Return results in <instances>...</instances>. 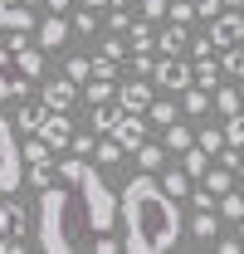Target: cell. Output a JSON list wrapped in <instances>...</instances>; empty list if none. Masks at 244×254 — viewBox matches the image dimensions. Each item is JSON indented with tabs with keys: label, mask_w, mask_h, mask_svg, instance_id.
I'll list each match as a JSON object with an SVG mask.
<instances>
[{
	"label": "cell",
	"mask_w": 244,
	"mask_h": 254,
	"mask_svg": "<svg viewBox=\"0 0 244 254\" xmlns=\"http://www.w3.org/2000/svg\"><path fill=\"white\" fill-rule=\"evenodd\" d=\"M103 54L108 59H122V39H103Z\"/></svg>",
	"instance_id": "cell-47"
},
{
	"label": "cell",
	"mask_w": 244,
	"mask_h": 254,
	"mask_svg": "<svg viewBox=\"0 0 244 254\" xmlns=\"http://www.w3.org/2000/svg\"><path fill=\"white\" fill-rule=\"evenodd\" d=\"M93 235V215H88V200L73 181H49L39 190V205H34V240L39 250L49 254H73L83 250Z\"/></svg>",
	"instance_id": "cell-2"
},
{
	"label": "cell",
	"mask_w": 244,
	"mask_h": 254,
	"mask_svg": "<svg viewBox=\"0 0 244 254\" xmlns=\"http://www.w3.org/2000/svg\"><path fill=\"white\" fill-rule=\"evenodd\" d=\"M83 5H93V10H103V5H113V0H83Z\"/></svg>",
	"instance_id": "cell-51"
},
{
	"label": "cell",
	"mask_w": 244,
	"mask_h": 254,
	"mask_svg": "<svg viewBox=\"0 0 244 254\" xmlns=\"http://www.w3.org/2000/svg\"><path fill=\"white\" fill-rule=\"evenodd\" d=\"M108 25H113V30H132V15H127V5H113V15H108Z\"/></svg>",
	"instance_id": "cell-41"
},
{
	"label": "cell",
	"mask_w": 244,
	"mask_h": 254,
	"mask_svg": "<svg viewBox=\"0 0 244 254\" xmlns=\"http://www.w3.org/2000/svg\"><path fill=\"white\" fill-rule=\"evenodd\" d=\"M20 181H25V152L15 142V127L0 118V190L10 195V190H20Z\"/></svg>",
	"instance_id": "cell-3"
},
{
	"label": "cell",
	"mask_w": 244,
	"mask_h": 254,
	"mask_svg": "<svg viewBox=\"0 0 244 254\" xmlns=\"http://www.w3.org/2000/svg\"><path fill=\"white\" fill-rule=\"evenodd\" d=\"M181 108L190 113V118L210 113V88H200V83H190V88H181Z\"/></svg>",
	"instance_id": "cell-17"
},
{
	"label": "cell",
	"mask_w": 244,
	"mask_h": 254,
	"mask_svg": "<svg viewBox=\"0 0 244 254\" xmlns=\"http://www.w3.org/2000/svg\"><path fill=\"white\" fill-rule=\"evenodd\" d=\"M161 186L171 190V195H176V200H185V195H190V171H161Z\"/></svg>",
	"instance_id": "cell-21"
},
{
	"label": "cell",
	"mask_w": 244,
	"mask_h": 254,
	"mask_svg": "<svg viewBox=\"0 0 244 254\" xmlns=\"http://www.w3.org/2000/svg\"><path fill=\"white\" fill-rule=\"evenodd\" d=\"M54 176H59V171H54V166H49V161H39V166H30V181H34V186H39V190L49 186V181H54Z\"/></svg>",
	"instance_id": "cell-36"
},
{
	"label": "cell",
	"mask_w": 244,
	"mask_h": 254,
	"mask_svg": "<svg viewBox=\"0 0 244 254\" xmlns=\"http://www.w3.org/2000/svg\"><path fill=\"white\" fill-rule=\"evenodd\" d=\"M215 108L225 113V118H235L244 108V98H240V88H215Z\"/></svg>",
	"instance_id": "cell-23"
},
{
	"label": "cell",
	"mask_w": 244,
	"mask_h": 254,
	"mask_svg": "<svg viewBox=\"0 0 244 254\" xmlns=\"http://www.w3.org/2000/svg\"><path fill=\"white\" fill-rule=\"evenodd\" d=\"M73 152H78V157H93V152H98L93 132H73Z\"/></svg>",
	"instance_id": "cell-39"
},
{
	"label": "cell",
	"mask_w": 244,
	"mask_h": 254,
	"mask_svg": "<svg viewBox=\"0 0 244 254\" xmlns=\"http://www.w3.org/2000/svg\"><path fill=\"white\" fill-rule=\"evenodd\" d=\"M235 176H240V181H244V157H240V166H235Z\"/></svg>",
	"instance_id": "cell-52"
},
{
	"label": "cell",
	"mask_w": 244,
	"mask_h": 254,
	"mask_svg": "<svg viewBox=\"0 0 244 254\" xmlns=\"http://www.w3.org/2000/svg\"><path fill=\"white\" fill-rule=\"evenodd\" d=\"M44 5H49V10H68L73 0H44Z\"/></svg>",
	"instance_id": "cell-50"
},
{
	"label": "cell",
	"mask_w": 244,
	"mask_h": 254,
	"mask_svg": "<svg viewBox=\"0 0 244 254\" xmlns=\"http://www.w3.org/2000/svg\"><path fill=\"white\" fill-rule=\"evenodd\" d=\"M10 59H15V49H10V44H0V68H10Z\"/></svg>",
	"instance_id": "cell-49"
},
{
	"label": "cell",
	"mask_w": 244,
	"mask_h": 254,
	"mask_svg": "<svg viewBox=\"0 0 244 254\" xmlns=\"http://www.w3.org/2000/svg\"><path fill=\"white\" fill-rule=\"evenodd\" d=\"M220 68L235 73V78H244V49H240V44H230V49L220 54Z\"/></svg>",
	"instance_id": "cell-27"
},
{
	"label": "cell",
	"mask_w": 244,
	"mask_h": 254,
	"mask_svg": "<svg viewBox=\"0 0 244 254\" xmlns=\"http://www.w3.org/2000/svg\"><path fill=\"white\" fill-rule=\"evenodd\" d=\"M210 49H215V39H190V54H200V59H205Z\"/></svg>",
	"instance_id": "cell-46"
},
{
	"label": "cell",
	"mask_w": 244,
	"mask_h": 254,
	"mask_svg": "<svg viewBox=\"0 0 244 254\" xmlns=\"http://www.w3.org/2000/svg\"><path fill=\"white\" fill-rule=\"evenodd\" d=\"M108 137H118V142H122V152H137V147L147 142V123H142L137 113H122V118H118V127H113Z\"/></svg>",
	"instance_id": "cell-8"
},
{
	"label": "cell",
	"mask_w": 244,
	"mask_h": 254,
	"mask_svg": "<svg viewBox=\"0 0 244 254\" xmlns=\"http://www.w3.org/2000/svg\"><path fill=\"white\" fill-rule=\"evenodd\" d=\"M147 118H152L156 127L176 123V103H171V98H152V108H147Z\"/></svg>",
	"instance_id": "cell-24"
},
{
	"label": "cell",
	"mask_w": 244,
	"mask_h": 254,
	"mask_svg": "<svg viewBox=\"0 0 244 254\" xmlns=\"http://www.w3.org/2000/svg\"><path fill=\"white\" fill-rule=\"evenodd\" d=\"M137 166H142V171H156V166H161V147H147V142H142V147H137Z\"/></svg>",
	"instance_id": "cell-34"
},
{
	"label": "cell",
	"mask_w": 244,
	"mask_h": 254,
	"mask_svg": "<svg viewBox=\"0 0 244 254\" xmlns=\"http://www.w3.org/2000/svg\"><path fill=\"white\" fill-rule=\"evenodd\" d=\"M122 113H127V108H122L118 98H108V103H93V132H113Z\"/></svg>",
	"instance_id": "cell-13"
},
{
	"label": "cell",
	"mask_w": 244,
	"mask_h": 254,
	"mask_svg": "<svg viewBox=\"0 0 244 254\" xmlns=\"http://www.w3.org/2000/svg\"><path fill=\"white\" fill-rule=\"evenodd\" d=\"M210 39H215V49L240 44V39H244V15H215V20H210Z\"/></svg>",
	"instance_id": "cell-9"
},
{
	"label": "cell",
	"mask_w": 244,
	"mask_h": 254,
	"mask_svg": "<svg viewBox=\"0 0 244 254\" xmlns=\"http://www.w3.org/2000/svg\"><path fill=\"white\" fill-rule=\"evenodd\" d=\"M181 166L190 171V176H205V171H210V152L195 142V147H185V152H181Z\"/></svg>",
	"instance_id": "cell-19"
},
{
	"label": "cell",
	"mask_w": 244,
	"mask_h": 254,
	"mask_svg": "<svg viewBox=\"0 0 244 254\" xmlns=\"http://www.w3.org/2000/svg\"><path fill=\"white\" fill-rule=\"evenodd\" d=\"M142 15H152V20H161V15H166V0H142Z\"/></svg>",
	"instance_id": "cell-43"
},
{
	"label": "cell",
	"mask_w": 244,
	"mask_h": 254,
	"mask_svg": "<svg viewBox=\"0 0 244 254\" xmlns=\"http://www.w3.org/2000/svg\"><path fill=\"white\" fill-rule=\"evenodd\" d=\"M83 93H88V103H108V98H118V83L113 78H88Z\"/></svg>",
	"instance_id": "cell-26"
},
{
	"label": "cell",
	"mask_w": 244,
	"mask_h": 254,
	"mask_svg": "<svg viewBox=\"0 0 244 254\" xmlns=\"http://www.w3.org/2000/svg\"><path fill=\"white\" fill-rule=\"evenodd\" d=\"M225 142H230V147H240V152H244V108L235 113V118H225Z\"/></svg>",
	"instance_id": "cell-28"
},
{
	"label": "cell",
	"mask_w": 244,
	"mask_h": 254,
	"mask_svg": "<svg viewBox=\"0 0 244 254\" xmlns=\"http://www.w3.org/2000/svg\"><path fill=\"white\" fill-rule=\"evenodd\" d=\"M195 83H200V88H210V93H215V83H220V59H210V54H205V59L195 64Z\"/></svg>",
	"instance_id": "cell-22"
},
{
	"label": "cell",
	"mask_w": 244,
	"mask_h": 254,
	"mask_svg": "<svg viewBox=\"0 0 244 254\" xmlns=\"http://www.w3.org/2000/svg\"><path fill=\"white\" fill-rule=\"evenodd\" d=\"M39 137L54 147V152H63V147H73V123H68V113H54L49 108V118L39 123Z\"/></svg>",
	"instance_id": "cell-5"
},
{
	"label": "cell",
	"mask_w": 244,
	"mask_h": 254,
	"mask_svg": "<svg viewBox=\"0 0 244 254\" xmlns=\"http://www.w3.org/2000/svg\"><path fill=\"white\" fill-rule=\"evenodd\" d=\"M166 15H171L176 25H190V20H195L200 10H195V0H171V5H166Z\"/></svg>",
	"instance_id": "cell-29"
},
{
	"label": "cell",
	"mask_w": 244,
	"mask_h": 254,
	"mask_svg": "<svg viewBox=\"0 0 244 254\" xmlns=\"http://www.w3.org/2000/svg\"><path fill=\"white\" fill-rule=\"evenodd\" d=\"M15 68H20L25 78H39V73H44V49H39V44H25V49H15Z\"/></svg>",
	"instance_id": "cell-14"
},
{
	"label": "cell",
	"mask_w": 244,
	"mask_h": 254,
	"mask_svg": "<svg viewBox=\"0 0 244 254\" xmlns=\"http://www.w3.org/2000/svg\"><path fill=\"white\" fill-rule=\"evenodd\" d=\"M220 215L240 225V215H244V200H240V195H230V190H225V200H220Z\"/></svg>",
	"instance_id": "cell-35"
},
{
	"label": "cell",
	"mask_w": 244,
	"mask_h": 254,
	"mask_svg": "<svg viewBox=\"0 0 244 254\" xmlns=\"http://www.w3.org/2000/svg\"><path fill=\"white\" fill-rule=\"evenodd\" d=\"M132 68L137 73H152V54H132Z\"/></svg>",
	"instance_id": "cell-48"
},
{
	"label": "cell",
	"mask_w": 244,
	"mask_h": 254,
	"mask_svg": "<svg viewBox=\"0 0 244 254\" xmlns=\"http://www.w3.org/2000/svg\"><path fill=\"white\" fill-rule=\"evenodd\" d=\"M63 73H68L73 83H88V78H93V59H83V54H73V59H68V68H63Z\"/></svg>",
	"instance_id": "cell-30"
},
{
	"label": "cell",
	"mask_w": 244,
	"mask_h": 254,
	"mask_svg": "<svg viewBox=\"0 0 244 254\" xmlns=\"http://www.w3.org/2000/svg\"><path fill=\"white\" fill-rule=\"evenodd\" d=\"M161 142H166V152H185V147H195L190 127H181V123H166V132H161Z\"/></svg>",
	"instance_id": "cell-18"
},
{
	"label": "cell",
	"mask_w": 244,
	"mask_h": 254,
	"mask_svg": "<svg viewBox=\"0 0 244 254\" xmlns=\"http://www.w3.org/2000/svg\"><path fill=\"white\" fill-rule=\"evenodd\" d=\"M15 5H34V0H15Z\"/></svg>",
	"instance_id": "cell-55"
},
{
	"label": "cell",
	"mask_w": 244,
	"mask_h": 254,
	"mask_svg": "<svg viewBox=\"0 0 244 254\" xmlns=\"http://www.w3.org/2000/svg\"><path fill=\"white\" fill-rule=\"evenodd\" d=\"M34 5H15V0H0V34H30L34 30Z\"/></svg>",
	"instance_id": "cell-7"
},
{
	"label": "cell",
	"mask_w": 244,
	"mask_h": 254,
	"mask_svg": "<svg viewBox=\"0 0 244 254\" xmlns=\"http://www.w3.org/2000/svg\"><path fill=\"white\" fill-rule=\"evenodd\" d=\"M220 5H225V0H195V10H200L205 20H210V15H220Z\"/></svg>",
	"instance_id": "cell-44"
},
{
	"label": "cell",
	"mask_w": 244,
	"mask_h": 254,
	"mask_svg": "<svg viewBox=\"0 0 244 254\" xmlns=\"http://www.w3.org/2000/svg\"><path fill=\"white\" fill-rule=\"evenodd\" d=\"M240 98H244V83H240Z\"/></svg>",
	"instance_id": "cell-56"
},
{
	"label": "cell",
	"mask_w": 244,
	"mask_h": 254,
	"mask_svg": "<svg viewBox=\"0 0 244 254\" xmlns=\"http://www.w3.org/2000/svg\"><path fill=\"white\" fill-rule=\"evenodd\" d=\"M240 240H244V215H240Z\"/></svg>",
	"instance_id": "cell-54"
},
{
	"label": "cell",
	"mask_w": 244,
	"mask_h": 254,
	"mask_svg": "<svg viewBox=\"0 0 244 254\" xmlns=\"http://www.w3.org/2000/svg\"><path fill=\"white\" fill-rule=\"evenodd\" d=\"M118 220H122V250H132V254H166L185 235L181 200L147 171L132 176L127 190L118 195Z\"/></svg>",
	"instance_id": "cell-1"
},
{
	"label": "cell",
	"mask_w": 244,
	"mask_h": 254,
	"mask_svg": "<svg viewBox=\"0 0 244 254\" xmlns=\"http://www.w3.org/2000/svg\"><path fill=\"white\" fill-rule=\"evenodd\" d=\"M68 30H73V25H68L59 10H54L49 20H39V49H59L63 39H68Z\"/></svg>",
	"instance_id": "cell-12"
},
{
	"label": "cell",
	"mask_w": 244,
	"mask_h": 254,
	"mask_svg": "<svg viewBox=\"0 0 244 254\" xmlns=\"http://www.w3.org/2000/svg\"><path fill=\"white\" fill-rule=\"evenodd\" d=\"M215 250H220V254H240V250H244V240H240V235H230V240H215Z\"/></svg>",
	"instance_id": "cell-42"
},
{
	"label": "cell",
	"mask_w": 244,
	"mask_h": 254,
	"mask_svg": "<svg viewBox=\"0 0 244 254\" xmlns=\"http://www.w3.org/2000/svg\"><path fill=\"white\" fill-rule=\"evenodd\" d=\"M132 49H137V54H152V49H156V34L147 30V25H132Z\"/></svg>",
	"instance_id": "cell-31"
},
{
	"label": "cell",
	"mask_w": 244,
	"mask_h": 254,
	"mask_svg": "<svg viewBox=\"0 0 244 254\" xmlns=\"http://www.w3.org/2000/svg\"><path fill=\"white\" fill-rule=\"evenodd\" d=\"M185 44H190V39H185V25H176V20L156 34V49H161V54H181Z\"/></svg>",
	"instance_id": "cell-16"
},
{
	"label": "cell",
	"mask_w": 244,
	"mask_h": 254,
	"mask_svg": "<svg viewBox=\"0 0 244 254\" xmlns=\"http://www.w3.org/2000/svg\"><path fill=\"white\" fill-rule=\"evenodd\" d=\"M44 103H49V108H54V113H68V103H73V98H78V83H73V78H68V73H63V78H54V83H44Z\"/></svg>",
	"instance_id": "cell-11"
},
{
	"label": "cell",
	"mask_w": 244,
	"mask_h": 254,
	"mask_svg": "<svg viewBox=\"0 0 244 254\" xmlns=\"http://www.w3.org/2000/svg\"><path fill=\"white\" fill-rule=\"evenodd\" d=\"M93 157L103 161V166H113V161H122V142H118V137H108V142H98V152H93Z\"/></svg>",
	"instance_id": "cell-32"
},
{
	"label": "cell",
	"mask_w": 244,
	"mask_h": 254,
	"mask_svg": "<svg viewBox=\"0 0 244 254\" xmlns=\"http://www.w3.org/2000/svg\"><path fill=\"white\" fill-rule=\"evenodd\" d=\"M200 181L210 186V195H225V190H230V166H225V171H205Z\"/></svg>",
	"instance_id": "cell-33"
},
{
	"label": "cell",
	"mask_w": 244,
	"mask_h": 254,
	"mask_svg": "<svg viewBox=\"0 0 244 254\" xmlns=\"http://www.w3.org/2000/svg\"><path fill=\"white\" fill-rule=\"evenodd\" d=\"M0 235H10V240H25L30 235V210L20 200H5L0 205Z\"/></svg>",
	"instance_id": "cell-10"
},
{
	"label": "cell",
	"mask_w": 244,
	"mask_h": 254,
	"mask_svg": "<svg viewBox=\"0 0 244 254\" xmlns=\"http://www.w3.org/2000/svg\"><path fill=\"white\" fill-rule=\"evenodd\" d=\"M225 5H230V10H240V5H244V0H225Z\"/></svg>",
	"instance_id": "cell-53"
},
{
	"label": "cell",
	"mask_w": 244,
	"mask_h": 254,
	"mask_svg": "<svg viewBox=\"0 0 244 254\" xmlns=\"http://www.w3.org/2000/svg\"><path fill=\"white\" fill-rule=\"evenodd\" d=\"M152 98H156V83H142V78H137V83H132V78L118 83V103L127 108V113H147Z\"/></svg>",
	"instance_id": "cell-6"
},
{
	"label": "cell",
	"mask_w": 244,
	"mask_h": 254,
	"mask_svg": "<svg viewBox=\"0 0 244 254\" xmlns=\"http://www.w3.org/2000/svg\"><path fill=\"white\" fill-rule=\"evenodd\" d=\"M152 83H156V93H181V88L195 83V68H190L181 54H166V59L152 64Z\"/></svg>",
	"instance_id": "cell-4"
},
{
	"label": "cell",
	"mask_w": 244,
	"mask_h": 254,
	"mask_svg": "<svg viewBox=\"0 0 244 254\" xmlns=\"http://www.w3.org/2000/svg\"><path fill=\"white\" fill-rule=\"evenodd\" d=\"M49 118V103L39 98V103H30V98H20V132H39V123Z\"/></svg>",
	"instance_id": "cell-15"
},
{
	"label": "cell",
	"mask_w": 244,
	"mask_h": 254,
	"mask_svg": "<svg viewBox=\"0 0 244 254\" xmlns=\"http://www.w3.org/2000/svg\"><path fill=\"white\" fill-rule=\"evenodd\" d=\"M20 152H25V166H39V161H49V152H54V147H49V142L34 132V142H25Z\"/></svg>",
	"instance_id": "cell-25"
},
{
	"label": "cell",
	"mask_w": 244,
	"mask_h": 254,
	"mask_svg": "<svg viewBox=\"0 0 244 254\" xmlns=\"http://www.w3.org/2000/svg\"><path fill=\"white\" fill-rule=\"evenodd\" d=\"M190 230H195V240H215L220 235V210H195Z\"/></svg>",
	"instance_id": "cell-20"
},
{
	"label": "cell",
	"mask_w": 244,
	"mask_h": 254,
	"mask_svg": "<svg viewBox=\"0 0 244 254\" xmlns=\"http://www.w3.org/2000/svg\"><path fill=\"white\" fill-rule=\"evenodd\" d=\"M73 30H78V34H93V30H98V10H93V5L83 10V15H73Z\"/></svg>",
	"instance_id": "cell-37"
},
{
	"label": "cell",
	"mask_w": 244,
	"mask_h": 254,
	"mask_svg": "<svg viewBox=\"0 0 244 254\" xmlns=\"http://www.w3.org/2000/svg\"><path fill=\"white\" fill-rule=\"evenodd\" d=\"M190 205H195V210H215V205H210V190H195V195H190Z\"/></svg>",
	"instance_id": "cell-45"
},
{
	"label": "cell",
	"mask_w": 244,
	"mask_h": 254,
	"mask_svg": "<svg viewBox=\"0 0 244 254\" xmlns=\"http://www.w3.org/2000/svg\"><path fill=\"white\" fill-rule=\"evenodd\" d=\"M195 142H200V147H205V152H220V147H225V132H210V127H205V132H200V137H195Z\"/></svg>",
	"instance_id": "cell-38"
},
{
	"label": "cell",
	"mask_w": 244,
	"mask_h": 254,
	"mask_svg": "<svg viewBox=\"0 0 244 254\" xmlns=\"http://www.w3.org/2000/svg\"><path fill=\"white\" fill-rule=\"evenodd\" d=\"M93 250H98V254H118L122 245L113 240V230H103V235H93Z\"/></svg>",
	"instance_id": "cell-40"
}]
</instances>
